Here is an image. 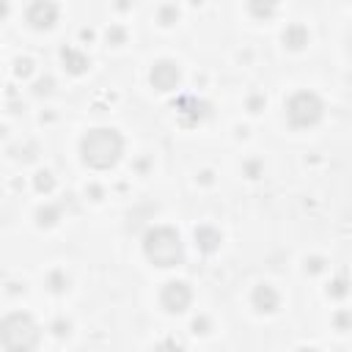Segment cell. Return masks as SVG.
<instances>
[{
    "label": "cell",
    "mask_w": 352,
    "mask_h": 352,
    "mask_svg": "<svg viewBox=\"0 0 352 352\" xmlns=\"http://www.w3.org/2000/svg\"><path fill=\"white\" fill-rule=\"evenodd\" d=\"M124 151V140L116 129H107V126H99V129H91L82 143H80V154H82V162L96 168V170H107L118 162Z\"/></svg>",
    "instance_id": "1"
},
{
    "label": "cell",
    "mask_w": 352,
    "mask_h": 352,
    "mask_svg": "<svg viewBox=\"0 0 352 352\" xmlns=\"http://www.w3.org/2000/svg\"><path fill=\"white\" fill-rule=\"evenodd\" d=\"M143 253L151 264L157 267H176L182 258H184V250H182V239L173 228L168 226H157L151 228L146 236H143Z\"/></svg>",
    "instance_id": "2"
},
{
    "label": "cell",
    "mask_w": 352,
    "mask_h": 352,
    "mask_svg": "<svg viewBox=\"0 0 352 352\" xmlns=\"http://www.w3.org/2000/svg\"><path fill=\"white\" fill-rule=\"evenodd\" d=\"M36 344H38V327L28 314L16 311L3 319V346L8 352H33Z\"/></svg>",
    "instance_id": "3"
},
{
    "label": "cell",
    "mask_w": 352,
    "mask_h": 352,
    "mask_svg": "<svg viewBox=\"0 0 352 352\" xmlns=\"http://www.w3.org/2000/svg\"><path fill=\"white\" fill-rule=\"evenodd\" d=\"M322 110H324V104H322V99H319L314 91H300V94H294V96L289 99V104H286L289 121H292L294 126H300V129L314 126V124L322 118Z\"/></svg>",
    "instance_id": "4"
},
{
    "label": "cell",
    "mask_w": 352,
    "mask_h": 352,
    "mask_svg": "<svg viewBox=\"0 0 352 352\" xmlns=\"http://www.w3.org/2000/svg\"><path fill=\"white\" fill-rule=\"evenodd\" d=\"M190 300H192V292H190V286L184 280H168L162 286V292H160V302L170 314H182L190 305Z\"/></svg>",
    "instance_id": "5"
},
{
    "label": "cell",
    "mask_w": 352,
    "mask_h": 352,
    "mask_svg": "<svg viewBox=\"0 0 352 352\" xmlns=\"http://www.w3.org/2000/svg\"><path fill=\"white\" fill-rule=\"evenodd\" d=\"M151 85L157 91H173L179 85V69H176V63H170V60L154 63V69H151Z\"/></svg>",
    "instance_id": "6"
},
{
    "label": "cell",
    "mask_w": 352,
    "mask_h": 352,
    "mask_svg": "<svg viewBox=\"0 0 352 352\" xmlns=\"http://www.w3.org/2000/svg\"><path fill=\"white\" fill-rule=\"evenodd\" d=\"M58 19V6L55 3H44V0H38V3H33L30 8H28V22L33 25V28H52V22Z\"/></svg>",
    "instance_id": "7"
},
{
    "label": "cell",
    "mask_w": 352,
    "mask_h": 352,
    "mask_svg": "<svg viewBox=\"0 0 352 352\" xmlns=\"http://www.w3.org/2000/svg\"><path fill=\"white\" fill-rule=\"evenodd\" d=\"M278 302H280V297H278V292H275L270 283L256 286V292H253V308H256V311L272 314V311L278 308Z\"/></svg>",
    "instance_id": "8"
},
{
    "label": "cell",
    "mask_w": 352,
    "mask_h": 352,
    "mask_svg": "<svg viewBox=\"0 0 352 352\" xmlns=\"http://www.w3.org/2000/svg\"><path fill=\"white\" fill-rule=\"evenodd\" d=\"M60 60L66 63V69H69L72 74H82V72L88 69V58H85L80 50H74V47H63V50H60Z\"/></svg>",
    "instance_id": "9"
},
{
    "label": "cell",
    "mask_w": 352,
    "mask_h": 352,
    "mask_svg": "<svg viewBox=\"0 0 352 352\" xmlns=\"http://www.w3.org/2000/svg\"><path fill=\"white\" fill-rule=\"evenodd\" d=\"M195 242H198V248H201V250L212 253V250L217 248V242H220V234H217L214 228H206V226H204V228H198V231H195Z\"/></svg>",
    "instance_id": "10"
},
{
    "label": "cell",
    "mask_w": 352,
    "mask_h": 352,
    "mask_svg": "<svg viewBox=\"0 0 352 352\" xmlns=\"http://www.w3.org/2000/svg\"><path fill=\"white\" fill-rule=\"evenodd\" d=\"M283 41H286L292 50H300L302 44H308V33H305L302 25H292V28L283 33Z\"/></svg>",
    "instance_id": "11"
},
{
    "label": "cell",
    "mask_w": 352,
    "mask_h": 352,
    "mask_svg": "<svg viewBox=\"0 0 352 352\" xmlns=\"http://www.w3.org/2000/svg\"><path fill=\"white\" fill-rule=\"evenodd\" d=\"M52 184H55V182H52V173H50V170L36 173V190H38V192H50Z\"/></svg>",
    "instance_id": "12"
},
{
    "label": "cell",
    "mask_w": 352,
    "mask_h": 352,
    "mask_svg": "<svg viewBox=\"0 0 352 352\" xmlns=\"http://www.w3.org/2000/svg\"><path fill=\"white\" fill-rule=\"evenodd\" d=\"M38 223L41 226H52L55 223V217H58V209H52V206H47V209H38Z\"/></svg>",
    "instance_id": "13"
},
{
    "label": "cell",
    "mask_w": 352,
    "mask_h": 352,
    "mask_svg": "<svg viewBox=\"0 0 352 352\" xmlns=\"http://www.w3.org/2000/svg\"><path fill=\"white\" fill-rule=\"evenodd\" d=\"M66 283H69V280L60 278V272H52V275H50V286H52V292H63Z\"/></svg>",
    "instance_id": "14"
},
{
    "label": "cell",
    "mask_w": 352,
    "mask_h": 352,
    "mask_svg": "<svg viewBox=\"0 0 352 352\" xmlns=\"http://www.w3.org/2000/svg\"><path fill=\"white\" fill-rule=\"evenodd\" d=\"M50 88H52V80H50V77H44V80L36 82V94H38V96H41V94H50Z\"/></svg>",
    "instance_id": "15"
},
{
    "label": "cell",
    "mask_w": 352,
    "mask_h": 352,
    "mask_svg": "<svg viewBox=\"0 0 352 352\" xmlns=\"http://www.w3.org/2000/svg\"><path fill=\"white\" fill-rule=\"evenodd\" d=\"M330 294H333V297H344V294H346L344 280H333V283H330Z\"/></svg>",
    "instance_id": "16"
},
{
    "label": "cell",
    "mask_w": 352,
    "mask_h": 352,
    "mask_svg": "<svg viewBox=\"0 0 352 352\" xmlns=\"http://www.w3.org/2000/svg\"><path fill=\"white\" fill-rule=\"evenodd\" d=\"M30 66H33V63H30L28 58H25V60H16V74H19V77H25V74H30Z\"/></svg>",
    "instance_id": "17"
},
{
    "label": "cell",
    "mask_w": 352,
    "mask_h": 352,
    "mask_svg": "<svg viewBox=\"0 0 352 352\" xmlns=\"http://www.w3.org/2000/svg\"><path fill=\"white\" fill-rule=\"evenodd\" d=\"M322 270V258H311V272H319Z\"/></svg>",
    "instance_id": "18"
}]
</instances>
